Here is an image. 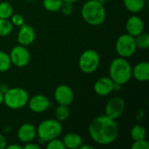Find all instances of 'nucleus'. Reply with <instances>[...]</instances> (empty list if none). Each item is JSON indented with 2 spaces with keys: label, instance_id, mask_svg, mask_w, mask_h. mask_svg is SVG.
Listing matches in <instances>:
<instances>
[{
  "label": "nucleus",
  "instance_id": "f257e3e1",
  "mask_svg": "<svg viewBox=\"0 0 149 149\" xmlns=\"http://www.w3.org/2000/svg\"><path fill=\"white\" fill-rule=\"evenodd\" d=\"M88 133L91 139L97 144L107 146L113 144L119 136V126L115 120L106 114L94 118L89 127Z\"/></svg>",
  "mask_w": 149,
  "mask_h": 149
},
{
  "label": "nucleus",
  "instance_id": "f03ea898",
  "mask_svg": "<svg viewBox=\"0 0 149 149\" xmlns=\"http://www.w3.org/2000/svg\"><path fill=\"white\" fill-rule=\"evenodd\" d=\"M81 16L88 24L98 26L106 20L107 11L103 3L97 0H88L82 6Z\"/></svg>",
  "mask_w": 149,
  "mask_h": 149
},
{
  "label": "nucleus",
  "instance_id": "7ed1b4c3",
  "mask_svg": "<svg viewBox=\"0 0 149 149\" xmlns=\"http://www.w3.org/2000/svg\"><path fill=\"white\" fill-rule=\"evenodd\" d=\"M109 77L115 84H127L132 78V65L129 61L120 56L113 58L109 65Z\"/></svg>",
  "mask_w": 149,
  "mask_h": 149
},
{
  "label": "nucleus",
  "instance_id": "20e7f679",
  "mask_svg": "<svg viewBox=\"0 0 149 149\" xmlns=\"http://www.w3.org/2000/svg\"><path fill=\"white\" fill-rule=\"evenodd\" d=\"M63 127L60 121L53 119L42 120L37 127V136L40 143L48 142L49 141L58 138L62 134Z\"/></svg>",
  "mask_w": 149,
  "mask_h": 149
},
{
  "label": "nucleus",
  "instance_id": "39448f33",
  "mask_svg": "<svg viewBox=\"0 0 149 149\" xmlns=\"http://www.w3.org/2000/svg\"><path fill=\"white\" fill-rule=\"evenodd\" d=\"M30 99L28 92L22 87H10L3 93V104L11 110H19L27 106Z\"/></svg>",
  "mask_w": 149,
  "mask_h": 149
},
{
  "label": "nucleus",
  "instance_id": "423d86ee",
  "mask_svg": "<svg viewBox=\"0 0 149 149\" xmlns=\"http://www.w3.org/2000/svg\"><path fill=\"white\" fill-rule=\"evenodd\" d=\"M100 54L93 49L84 51L79 59V67L80 71L86 74L93 73L100 66Z\"/></svg>",
  "mask_w": 149,
  "mask_h": 149
},
{
  "label": "nucleus",
  "instance_id": "0eeeda50",
  "mask_svg": "<svg viewBox=\"0 0 149 149\" xmlns=\"http://www.w3.org/2000/svg\"><path fill=\"white\" fill-rule=\"evenodd\" d=\"M115 50L120 57L125 58L132 57L137 50L134 37L128 33H124L119 36L115 43Z\"/></svg>",
  "mask_w": 149,
  "mask_h": 149
},
{
  "label": "nucleus",
  "instance_id": "6e6552de",
  "mask_svg": "<svg viewBox=\"0 0 149 149\" xmlns=\"http://www.w3.org/2000/svg\"><path fill=\"white\" fill-rule=\"evenodd\" d=\"M9 55L11 64L19 68L26 66L31 61V53L29 50L26 46L21 45L14 46L10 50Z\"/></svg>",
  "mask_w": 149,
  "mask_h": 149
},
{
  "label": "nucleus",
  "instance_id": "1a4fd4ad",
  "mask_svg": "<svg viewBox=\"0 0 149 149\" xmlns=\"http://www.w3.org/2000/svg\"><path fill=\"white\" fill-rule=\"evenodd\" d=\"M126 104L121 97L114 96L111 98L106 104L105 114L111 119L116 120L120 118L125 111Z\"/></svg>",
  "mask_w": 149,
  "mask_h": 149
},
{
  "label": "nucleus",
  "instance_id": "9d476101",
  "mask_svg": "<svg viewBox=\"0 0 149 149\" xmlns=\"http://www.w3.org/2000/svg\"><path fill=\"white\" fill-rule=\"evenodd\" d=\"M54 99L58 105L69 107L74 100L73 90L67 85H59L54 91Z\"/></svg>",
  "mask_w": 149,
  "mask_h": 149
},
{
  "label": "nucleus",
  "instance_id": "9b49d317",
  "mask_svg": "<svg viewBox=\"0 0 149 149\" xmlns=\"http://www.w3.org/2000/svg\"><path fill=\"white\" fill-rule=\"evenodd\" d=\"M29 109L36 113H41L45 112L51 106L49 99L43 94H36L28 100Z\"/></svg>",
  "mask_w": 149,
  "mask_h": 149
},
{
  "label": "nucleus",
  "instance_id": "f8f14e48",
  "mask_svg": "<svg viewBox=\"0 0 149 149\" xmlns=\"http://www.w3.org/2000/svg\"><path fill=\"white\" fill-rule=\"evenodd\" d=\"M35 38L36 32L32 26L24 24L19 27V31L17 36V39L19 45L27 47L34 42Z\"/></svg>",
  "mask_w": 149,
  "mask_h": 149
},
{
  "label": "nucleus",
  "instance_id": "ddd939ff",
  "mask_svg": "<svg viewBox=\"0 0 149 149\" xmlns=\"http://www.w3.org/2000/svg\"><path fill=\"white\" fill-rule=\"evenodd\" d=\"M114 82L110 79V77H101L100 78L93 86V90L95 93L100 97H106L110 95L113 92Z\"/></svg>",
  "mask_w": 149,
  "mask_h": 149
},
{
  "label": "nucleus",
  "instance_id": "4468645a",
  "mask_svg": "<svg viewBox=\"0 0 149 149\" xmlns=\"http://www.w3.org/2000/svg\"><path fill=\"white\" fill-rule=\"evenodd\" d=\"M17 139L24 144L33 141L37 137V127L31 123H24L17 129Z\"/></svg>",
  "mask_w": 149,
  "mask_h": 149
},
{
  "label": "nucleus",
  "instance_id": "2eb2a0df",
  "mask_svg": "<svg viewBox=\"0 0 149 149\" xmlns=\"http://www.w3.org/2000/svg\"><path fill=\"white\" fill-rule=\"evenodd\" d=\"M145 29V24L141 17L136 15L131 16L126 23V31L127 33L133 37H136L139 34L142 33Z\"/></svg>",
  "mask_w": 149,
  "mask_h": 149
},
{
  "label": "nucleus",
  "instance_id": "dca6fc26",
  "mask_svg": "<svg viewBox=\"0 0 149 149\" xmlns=\"http://www.w3.org/2000/svg\"><path fill=\"white\" fill-rule=\"evenodd\" d=\"M132 77L139 82H148L149 79V63L141 61L132 67Z\"/></svg>",
  "mask_w": 149,
  "mask_h": 149
},
{
  "label": "nucleus",
  "instance_id": "f3484780",
  "mask_svg": "<svg viewBox=\"0 0 149 149\" xmlns=\"http://www.w3.org/2000/svg\"><path fill=\"white\" fill-rule=\"evenodd\" d=\"M65 148L68 149H79L83 144L82 137L77 133H67L65 134L62 140Z\"/></svg>",
  "mask_w": 149,
  "mask_h": 149
},
{
  "label": "nucleus",
  "instance_id": "a211bd4d",
  "mask_svg": "<svg viewBox=\"0 0 149 149\" xmlns=\"http://www.w3.org/2000/svg\"><path fill=\"white\" fill-rule=\"evenodd\" d=\"M147 0H123L125 8L131 13L136 14L141 12L145 5Z\"/></svg>",
  "mask_w": 149,
  "mask_h": 149
},
{
  "label": "nucleus",
  "instance_id": "6ab92c4d",
  "mask_svg": "<svg viewBox=\"0 0 149 149\" xmlns=\"http://www.w3.org/2000/svg\"><path fill=\"white\" fill-rule=\"evenodd\" d=\"M130 135H131V138L133 139L134 141H139V140H144L147 137L146 128L140 124L134 125L131 129Z\"/></svg>",
  "mask_w": 149,
  "mask_h": 149
},
{
  "label": "nucleus",
  "instance_id": "aec40b11",
  "mask_svg": "<svg viewBox=\"0 0 149 149\" xmlns=\"http://www.w3.org/2000/svg\"><path fill=\"white\" fill-rule=\"evenodd\" d=\"M70 116V110L67 106L64 105H58L55 109V117L56 120L63 122L65 121Z\"/></svg>",
  "mask_w": 149,
  "mask_h": 149
},
{
  "label": "nucleus",
  "instance_id": "412c9836",
  "mask_svg": "<svg viewBox=\"0 0 149 149\" xmlns=\"http://www.w3.org/2000/svg\"><path fill=\"white\" fill-rule=\"evenodd\" d=\"M63 3V0H43V6L47 11L57 12L60 10Z\"/></svg>",
  "mask_w": 149,
  "mask_h": 149
},
{
  "label": "nucleus",
  "instance_id": "4be33fe9",
  "mask_svg": "<svg viewBox=\"0 0 149 149\" xmlns=\"http://www.w3.org/2000/svg\"><path fill=\"white\" fill-rule=\"evenodd\" d=\"M13 14V6L7 1L0 2V18L10 19Z\"/></svg>",
  "mask_w": 149,
  "mask_h": 149
},
{
  "label": "nucleus",
  "instance_id": "5701e85b",
  "mask_svg": "<svg viewBox=\"0 0 149 149\" xmlns=\"http://www.w3.org/2000/svg\"><path fill=\"white\" fill-rule=\"evenodd\" d=\"M12 64L9 53L0 51V72H5L11 67Z\"/></svg>",
  "mask_w": 149,
  "mask_h": 149
},
{
  "label": "nucleus",
  "instance_id": "b1692460",
  "mask_svg": "<svg viewBox=\"0 0 149 149\" xmlns=\"http://www.w3.org/2000/svg\"><path fill=\"white\" fill-rule=\"evenodd\" d=\"M136 47L139 49L146 50L149 47V35L146 32H142L139 34L138 36L134 37Z\"/></svg>",
  "mask_w": 149,
  "mask_h": 149
},
{
  "label": "nucleus",
  "instance_id": "393cba45",
  "mask_svg": "<svg viewBox=\"0 0 149 149\" xmlns=\"http://www.w3.org/2000/svg\"><path fill=\"white\" fill-rule=\"evenodd\" d=\"M13 25L10 19L0 18V37H6L12 31Z\"/></svg>",
  "mask_w": 149,
  "mask_h": 149
},
{
  "label": "nucleus",
  "instance_id": "a878e982",
  "mask_svg": "<svg viewBox=\"0 0 149 149\" xmlns=\"http://www.w3.org/2000/svg\"><path fill=\"white\" fill-rule=\"evenodd\" d=\"M46 148L47 149H65V147L62 141V140H59L58 138L52 139L46 142Z\"/></svg>",
  "mask_w": 149,
  "mask_h": 149
},
{
  "label": "nucleus",
  "instance_id": "bb28decb",
  "mask_svg": "<svg viewBox=\"0 0 149 149\" xmlns=\"http://www.w3.org/2000/svg\"><path fill=\"white\" fill-rule=\"evenodd\" d=\"M10 21L11 22L12 25L14 26H17V27H20L22 24H24V17L21 15V14H18V13H13L11 15V17H10Z\"/></svg>",
  "mask_w": 149,
  "mask_h": 149
},
{
  "label": "nucleus",
  "instance_id": "cd10ccee",
  "mask_svg": "<svg viewBox=\"0 0 149 149\" xmlns=\"http://www.w3.org/2000/svg\"><path fill=\"white\" fill-rule=\"evenodd\" d=\"M132 149H149L148 141L144 139V140H139V141H134L131 146Z\"/></svg>",
  "mask_w": 149,
  "mask_h": 149
},
{
  "label": "nucleus",
  "instance_id": "c85d7f7f",
  "mask_svg": "<svg viewBox=\"0 0 149 149\" xmlns=\"http://www.w3.org/2000/svg\"><path fill=\"white\" fill-rule=\"evenodd\" d=\"M60 10L62 11V13L65 16H69L72 14V10H73V5L72 3H66V2H64L62 6H61V9Z\"/></svg>",
  "mask_w": 149,
  "mask_h": 149
},
{
  "label": "nucleus",
  "instance_id": "c756f323",
  "mask_svg": "<svg viewBox=\"0 0 149 149\" xmlns=\"http://www.w3.org/2000/svg\"><path fill=\"white\" fill-rule=\"evenodd\" d=\"M23 148L25 149H40V146L37 143H34L32 141L31 142H28V143H25L24 146H23Z\"/></svg>",
  "mask_w": 149,
  "mask_h": 149
},
{
  "label": "nucleus",
  "instance_id": "7c9ffc66",
  "mask_svg": "<svg viewBox=\"0 0 149 149\" xmlns=\"http://www.w3.org/2000/svg\"><path fill=\"white\" fill-rule=\"evenodd\" d=\"M6 146H7L6 139L2 134H0V149H5Z\"/></svg>",
  "mask_w": 149,
  "mask_h": 149
},
{
  "label": "nucleus",
  "instance_id": "2f4dec72",
  "mask_svg": "<svg viewBox=\"0 0 149 149\" xmlns=\"http://www.w3.org/2000/svg\"><path fill=\"white\" fill-rule=\"evenodd\" d=\"M23 146L18 145V144H10V145H7L5 149H22Z\"/></svg>",
  "mask_w": 149,
  "mask_h": 149
},
{
  "label": "nucleus",
  "instance_id": "473e14b6",
  "mask_svg": "<svg viewBox=\"0 0 149 149\" xmlns=\"http://www.w3.org/2000/svg\"><path fill=\"white\" fill-rule=\"evenodd\" d=\"M9 88H10V86L7 84H2V85H0V91L3 93H4L5 92H7Z\"/></svg>",
  "mask_w": 149,
  "mask_h": 149
},
{
  "label": "nucleus",
  "instance_id": "72a5a7b5",
  "mask_svg": "<svg viewBox=\"0 0 149 149\" xmlns=\"http://www.w3.org/2000/svg\"><path fill=\"white\" fill-rule=\"evenodd\" d=\"M79 149H93V147L91 146V145H85V144H82V145L79 147Z\"/></svg>",
  "mask_w": 149,
  "mask_h": 149
},
{
  "label": "nucleus",
  "instance_id": "f704fd0d",
  "mask_svg": "<svg viewBox=\"0 0 149 149\" xmlns=\"http://www.w3.org/2000/svg\"><path fill=\"white\" fill-rule=\"evenodd\" d=\"M3 104V93L0 91V106Z\"/></svg>",
  "mask_w": 149,
  "mask_h": 149
},
{
  "label": "nucleus",
  "instance_id": "c9c22d12",
  "mask_svg": "<svg viewBox=\"0 0 149 149\" xmlns=\"http://www.w3.org/2000/svg\"><path fill=\"white\" fill-rule=\"evenodd\" d=\"M64 2H66V3H76L78 2L79 0H63Z\"/></svg>",
  "mask_w": 149,
  "mask_h": 149
},
{
  "label": "nucleus",
  "instance_id": "e433bc0d",
  "mask_svg": "<svg viewBox=\"0 0 149 149\" xmlns=\"http://www.w3.org/2000/svg\"><path fill=\"white\" fill-rule=\"evenodd\" d=\"M97 1H99V2H100V3H106V2H107V1H109V0H97Z\"/></svg>",
  "mask_w": 149,
  "mask_h": 149
}]
</instances>
